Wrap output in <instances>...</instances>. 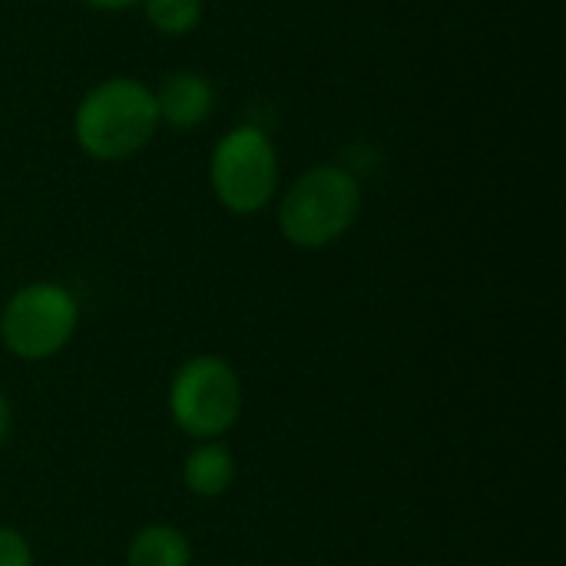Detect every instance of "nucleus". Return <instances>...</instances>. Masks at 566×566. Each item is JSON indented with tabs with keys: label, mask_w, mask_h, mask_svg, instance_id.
Segmentation results:
<instances>
[{
	"label": "nucleus",
	"mask_w": 566,
	"mask_h": 566,
	"mask_svg": "<svg viewBox=\"0 0 566 566\" xmlns=\"http://www.w3.org/2000/svg\"><path fill=\"white\" fill-rule=\"evenodd\" d=\"M159 133L153 86L136 76L93 83L73 109V139L96 163H123L143 153Z\"/></svg>",
	"instance_id": "1"
},
{
	"label": "nucleus",
	"mask_w": 566,
	"mask_h": 566,
	"mask_svg": "<svg viewBox=\"0 0 566 566\" xmlns=\"http://www.w3.org/2000/svg\"><path fill=\"white\" fill-rule=\"evenodd\" d=\"M361 212V182L338 163H318L298 172L279 199V229L295 249H325L338 242Z\"/></svg>",
	"instance_id": "2"
},
{
	"label": "nucleus",
	"mask_w": 566,
	"mask_h": 566,
	"mask_svg": "<svg viewBox=\"0 0 566 566\" xmlns=\"http://www.w3.org/2000/svg\"><path fill=\"white\" fill-rule=\"evenodd\" d=\"M209 189L232 216H255L279 196V149L262 126L239 123L216 139Z\"/></svg>",
	"instance_id": "3"
},
{
	"label": "nucleus",
	"mask_w": 566,
	"mask_h": 566,
	"mask_svg": "<svg viewBox=\"0 0 566 566\" xmlns=\"http://www.w3.org/2000/svg\"><path fill=\"white\" fill-rule=\"evenodd\" d=\"M169 418L192 441H219L242 418V381L226 358L196 355L169 381Z\"/></svg>",
	"instance_id": "4"
},
{
	"label": "nucleus",
	"mask_w": 566,
	"mask_h": 566,
	"mask_svg": "<svg viewBox=\"0 0 566 566\" xmlns=\"http://www.w3.org/2000/svg\"><path fill=\"white\" fill-rule=\"evenodd\" d=\"M80 325V305L60 282H30L0 308V342L20 361L60 355Z\"/></svg>",
	"instance_id": "5"
},
{
	"label": "nucleus",
	"mask_w": 566,
	"mask_h": 566,
	"mask_svg": "<svg viewBox=\"0 0 566 566\" xmlns=\"http://www.w3.org/2000/svg\"><path fill=\"white\" fill-rule=\"evenodd\" d=\"M159 126H169L176 133L199 129L216 113V86L199 70H172L153 86Z\"/></svg>",
	"instance_id": "6"
},
{
	"label": "nucleus",
	"mask_w": 566,
	"mask_h": 566,
	"mask_svg": "<svg viewBox=\"0 0 566 566\" xmlns=\"http://www.w3.org/2000/svg\"><path fill=\"white\" fill-rule=\"evenodd\" d=\"M235 481V458L222 441H199L182 461V484L192 497L216 501Z\"/></svg>",
	"instance_id": "7"
},
{
	"label": "nucleus",
	"mask_w": 566,
	"mask_h": 566,
	"mask_svg": "<svg viewBox=\"0 0 566 566\" xmlns=\"http://www.w3.org/2000/svg\"><path fill=\"white\" fill-rule=\"evenodd\" d=\"M126 566H192V544L179 527L149 524L129 541Z\"/></svg>",
	"instance_id": "8"
},
{
	"label": "nucleus",
	"mask_w": 566,
	"mask_h": 566,
	"mask_svg": "<svg viewBox=\"0 0 566 566\" xmlns=\"http://www.w3.org/2000/svg\"><path fill=\"white\" fill-rule=\"evenodd\" d=\"M149 27L163 36H186L202 23L206 0H143Z\"/></svg>",
	"instance_id": "9"
},
{
	"label": "nucleus",
	"mask_w": 566,
	"mask_h": 566,
	"mask_svg": "<svg viewBox=\"0 0 566 566\" xmlns=\"http://www.w3.org/2000/svg\"><path fill=\"white\" fill-rule=\"evenodd\" d=\"M0 566H33L27 537L13 527H0Z\"/></svg>",
	"instance_id": "10"
},
{
	"label": "nucleus",
	"mask_w": 566,
	"mask_h": 566,
	"mask_svg": "<svg viewBox=\"0 0 566 566\" xmlns=\"http://www.w3.org/2000/svg\"><path fill=\"white\" fill-rule=\"evenodd\" d=\"M86 7H93V10H106V13H116V10H133V7H139L143 0H83Z\"/></svg>",
	"instance_id": "11"
},
{
	"label": "nucleus",
	"mask_w": 566,
	"mask_h": 566,
	"mask_svg": "<svg viewBox=\"0 0 566 566\" xmlns=\"http://www.w3.org/2000/svg\"><path fill=\"white\" fill-rule=\"evenodd\" d=\"M7 434H10V401H7V395L0 391V448H3V441H7Z\"/></svg>",
	"instance_id": "12"
}]
</instances>
